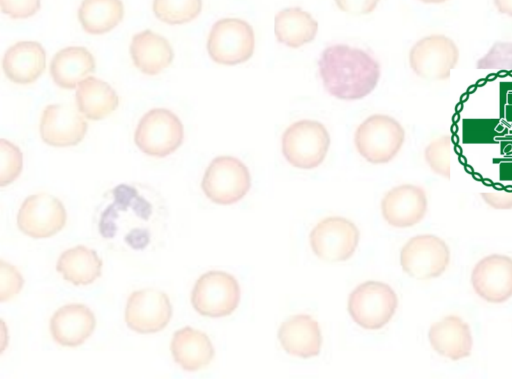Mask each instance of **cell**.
<instances>
[{"label":"cell","mask_w":512,"mask_h":384,"mask_svg":"<svg viewBox=\"0 0 512 384\" xmlns=\"http://www.w3.org/2000/svg\"><path fill=\"white\" fill-rule=\"evenodd\" d=\"M398 307L395 291L386 283L366 281L349 295L348 312L353 321L366 330L383 328Z\"/></svg>","instance_id":"obj_6"},{"label":"cell","mask_w":512,"mask_h":384,"mask_svg":"<svg viewBox=\"0 0 512 384\" xmlns=\"http://www.w3.org/2000/svg\"><path fill=\"white\" fill-rule=\"evenodd\" d=\"M359 238V229L352 221L340 216H330L314 226L309 242L313 253L319 259L332 263L351 258Z\"/></svg>","instance_id":"obj_12"},{"label":"cell","mask_w":512,"mask_h":384,"mask_svg":"<svg viewBox=\"0 0 512 384\" xmlns=\"http://www.w3.org/2000/svg\"><path fill=\"white\" fill-rule=\"evenodd\" d=\"M95 327L94 313L81 303L61 306L53 313L49 324L53 340L64 347L83 344L92 335Z\"/></svg>","instance_id":"obj_18"},{"label":"cell","mask_w":512,"mask_h":384,"mask_svg":"<svg viewBox=\"0 0 512 384\" xmlns=\"http://www.w3.org/2000/svg\"><path fill=\"white\" fill-rule=\"evenodd\" d=\"M449 263V246L442 238L432 234L410 238L400 251V264L403 271L418 280L441 276Z\"/></svg>","instance_id":"obj_10"},{"label":"cell","mask_w":512,"mask_h":384,"mask_svg":"<svg viewBox=\"0 0 512 384\" xmlns=\"http://www.w3.org/2000/svg\"><path fill=\"white\" fill-rule=\"evenodd\" d=\"M337 7L352 15H366L373 12L380 0H334Z\"/></svg>","instance_id":"obj_35"},{"label":"cell","mask_w":512,"mask_h":384,"mask_svg":"<svg viewBox=\"0 0 512 384\" xmlns=\"http://www.w3.org/2000/svg\"><path fill=\"white\" fill-rule=\"evenodd\" d=\"M470 281L474 292L484 301L500 304L512 297V258L490 254L473 267Z\"/></svg>","instance_id":"obj_15"},{"label":"cell","mask_w":512,"mask_h":384,"mask_svg":"<svg viewBox=\"0 0 512 384\" xmlns=\"http://www.w3.org/2000/svg\"><path fill=\"white\" fill-rule=\"evenodd\" d=\"M155 17L169 25H181L196 19L202 10V0H153Z\"/></svg>","instance_id":"obj_29"},{"label":"cell","mask_w":512,"mask_h":384,"mask_svg":"<svg viewBox=\"0 0 512 384\" xmlns=\"http://www.w3.org/2000/svg\"><path fill=\"white\" fill-rule=\"evenodd\" d=\"M24 279L20 271L12 264L0 261V301L3 303L14 298L23 288Z\"/></svg>","instance_id":"obj_33"},{"label":"cell","mask_w":512,"mask_h":384,"mask_svg":"<svg viewBox=\"0 0 512 384\" xmlns=\"http://www.w3.org/2000/svg\"><path fill=\"white\" fill-rule=\"evenodd\" d=\"M102 266L103 262L95 250L77 245L60 254L56 270L65 281L76 286H86L101 276Z\"/></svg>","instance_id":"obj_26"},{"label":"cell","mask_w":512,"mask_h":384,"mask_svg":"<svg viewBox=\"0 0 512 384\" xmlns=\"http://www.w3.org/2000/svg\"><path fill=\"white\" fill-rule=\"evenodd\" d=\"M499 13L512 17V0H493Z\"/></svg>","instance_id":"obj_37"},{"label":"cell","mask_w":512,"mask_h":384,"mask_svg":"<svg viewBox=\"0 0 512 384\" xmlns=\"http://www.w3.org/2000/svg\"><path fill=\"white\" fill-rule=\"evenodd\" d=\"M160 215L133 185L122 183L111 191V202L102 210L98 230L102 238L141 251L151 243Z\"/></svg>","instance_id":"obj_1"},{"label":"cell","mask_w":512,"mask_h":384,"mask_svg":"<svg viewBox=\"0 0 512 384\" xmlns=\"http://www.w3.org/2000/svg\"><path fill=\"white\" fill-rule=\"evenodd\" d=\"M325 90L341 100H358L376 87L381 70L367 51L346 44L327 46L318 60Z\"/></svg>","instance_id":"obj_2"},{"label":"cell","mask_w":512,"mask_h":384,"mask_svg":"<svg viewBox=\"0 0 512 384\" xmlns=\"http://www.w3.org/2000/svg\"><path fill=\"white\" fill-rule=\"evenodd\" d=\"M478 69H512V43L497 42L476 62Z\"/></svg>","instance_id":"obj_32"},{"label":"cell","mask_w":512,"mask_h":384,"mask_svg":"<svg viewBox=\"0 0 512 384\" xmlns=\"http://www.w3.org/2000/svg\"><path fill=\"white\" fill-rule=\"evenodd\" d=\"M87 122L78 109L69 105H47L40 118L41 139L53 147L78 145L87 132Z\"/></svg>","instance_id":"obj_16"},{"label":"cell","mask_w":512,"mask_h":384,"mask_svg":"<svg viewBox=\"0 0 512 384\" xmlns=\"http://www.w3.org/2000/svg\"><path fill=\"white\" fill-rule=\"evenodd\" d=\"M480 196L484 202L493 209H512V190L482 192Z\"/></svg>","instance_id":"obj_36"},{"label":"cell","mask_w":512,"mask_h":384,"mask_svg":"<svg viewBox=\"0 0 512 384\" xmlns=\"http://www.w3.org/2000/svg\"><path fill=\"white\" fill-rule=\"evenodd\" d=\"M75 100L79 112L93 121L106 118L119 105L115 90L107 82L94 76H88L78 84Z\"/></svg>","instance_id":"obj_25"},{"label":"cell","mask_w":512,"mask_h":384,"mask_svg":"<svg viewBox=\"0 0 512 384\" xmlns=\"http://www.w3.org/2000/svg\"><path fill=\"white\" fill-rule=\"evenodd\" d=\"M428 200L425 190L418 185L401 184L391 188L381 200V213L391 226L407 228L425 217Z\"/></svg>","instance_id":"obj_17"},{"label":"cell","mask_w":512,"mask_h":384,"mask_svg":"<svg viewBox=\"0 0 512 384\" xmlns=\"http://www.w3.org/2000/svg\"><path fill=\"white\" fill-rule=\"evenodd\" d=\"M67 221L63 203L46 192L25 198L17 214V226L34 239L49 238L60 232Z\"/></svg>","instance_id":"obj_13"},{"label":"cell","mask_w":512,"mask_h":384,"mask_svg":"<svg viewBox=\"0 0 512 384\" xmlns=\"http://www.w3.org/2000/svg\"><path fill=\"white\" fill-rule=\"evenodd\" d=\"M433 350L452 361L467 358L472 353L473 337L469 324L458 315H447L434 322L428 331Z\"/></svg>","instance_id":"obj_19"},{"label":"cell","mask_w":512,"mask_h":384,"mask_svg":"<svg viewBox=\"0 0 512 384\" xmlns=\"http://www.w3.org/2000/svg\"><path fill=\"white\" fill-rule=\"evenodd\" d=\"M420 1L423 3H426V4H440V3H444L448 0H420Z\"/></svg>","instance_id":"obj_38"},{"label":"cell","mask_w":512,"mask_h":384,"mask_svg":"<svg viewBox=\"0 0 512 384\" xmlns=\"http://www.w3.org/2000/svg\"><path fill=\"white\" fill-rule=\"evenodd\" d=\"M206 46L215 63L229 66L241 64L254 53V30L243 19L223 18L213 24Z\"/></svg>","instance_id":"obj_9"},{"label":"cell","mask_w":512,"mask_h":384,"mask_svg":"<svg viewBox=\"0 0 512 384\" xmlns=\"http://www.w3.org/2000/svg\"><path fill=\"white\" fill-rule=\"evenodd\" d=\"M46 67V53L36 41H19L10 46L2 60L5 76L13 83L28 85L35 82Z\"/></svg>","instance_id":"obj_21"},{"label":"cell","mask_w":512,"mask_h":384,"mask_svg":"<svg viewBox=\"0 0 512 384\" xmlns=\"http://www.w3.org/2000/svg\"><path fill=\"white\" fill-rule=\"evenodd\" d=\"M278 340L289 355L308 359L319 355L322 335L318 322L308 314H296L279 327Z\"/></svg>","instance_id":"obj_20"},{"label":"cell","mask_w":512,"mask_h":384,"mask_svg":"<svg viewBox=\"0 0 512 384\" xmlns=\"http://www.w3.org/2000/svg\"><path fill=\"white\" fill-rule=\"evenodd\" d=\"M251 176L247 166L233 156H218L206 168L201 188L205 196L220 205L240 201L250 190Z\"/></svg>","instance_id":"obj_7"},{"label":"cell","mask_w":512,"mask_h":384,"mask_svg":"<svg viewBox=\"0 0 512 384\" xmlns=\"http://www.w3.org/2000/svg\"><path fill=\"white\" fill-rule=\"evenodd\" d=\"M405 141V130L393 117L374 114L356 128L354 143L358 153L368 162L383 164L391 161Z\"/></svg>","instance_id":"obj_4"},{"label":"cell","mask_w":512,"mask_h":384,"mask_svg":"<svg viewBox=\"0 0 512 384\" xmlns=\"http://www.w3.org/2000/svg\"><path fill=\"white\" fill-rule=\"evenodd\" d=\"M452 140L443 135L432 140L424 150V158L430 169L439 176L450 179Z\"/></svg>","instance_id":"obj_30"},{"label":"cell","mask_w":512,"mask_h":384,"mask_svg":"<svg viewBox=\"0 0 512 384\" xmlns=\"http://www.w3.org/2000/svg\"><path fill=\"white\" fill-rule=\"evenodd\" d=\"M330 136L319 121L301 119L290 124L281 137L282 154L295 168L314 169L325 159Z\"/></svg>","instance_id":"obj_3"},{"label":"cell","mask_w":512,"mask_h":384,"mask_svg":"<svg viewBox=\"0 0 512 384\" xmlns=\"http://www.w3.org/2000/svg\"><path fill=\"white\" fill-rule=\"evenodd\" d=\"M92 53L83 46H68L59 50L50 63V74L60 88L71 90L94 72Z\"/></svg>","instance_id":"obj_24"},{"label":"cell","mask_w":512,"mask_h":384,"mask_svg":"<svg viewBox=\"0 0 512 384\" xmlns=\"http://www.w3.org/2000/svg\"><path fill=\"white\" fill-rule=\"evenodd\" d=\"M172 317V305L168 295L154 288L133 291L125 307V323L140 334H152L163 330Z\"/></svg>","instance_id":"obj_14"},{"label":"cell","mask_w":512,"mask_h":384,"mask_svg":"<svg viewBox=\"0 0 512 384\" xmlns=\"http://www.w3.org/2000/svg\"><path fill=\"white\" fill-rule=\"evenodd\" d=\"M77 16L85 32L102 35L123 20L124 5L121 0H82Z\"/></svg>","instance_id":"obj_28"},{"label":"cell","mask_w":512,"mask_h":384,"mask_svg":"<svg viewBox=\"0 0 512 384\" xmlns=\"http://www.w3.org/2000/svg\"><path fill=\"white\" fill-rule=\"evenodd\" d=\"M23 154L19 147L6 140H0V186L14 182L22 172Z\"/></svg>","instance_id":"obj_31"},{"label":"cell","mask_w":512,"mask_h":384,"mask_svg":"<svg viewBox=\"0 0 512 384\" xmlns=\"http://www.w3.org/2000/svg\"><path fill=\"white\" fill-rule=\"evenodd\" d=\"M318 22L312 15L299 8L280 10L274 18V32L278 42L290 48H299L314 40Z\"/></svg>","instance_id":"obj_27"},{"label":"cell","mask_w":512,"mask_h":384,"mask_svg":"<svg viewBox=\"0 0 512 384\" xmlns=\"http://www.w3.org/2000/svg\"><path fill=\"white\" fill-rule=\"evenodd\" d=\"M240 297V286L233 275L210 270L196 280L191 303L200 315L220 318L231 315L237 309Z\"/></svg>","instance_id":"obj_8"},{"label":"cell","mask_w":512,"mask_h":384,"mask_svg":"<svg viewBox=\"0 0 512 384\" xmlns=\"http://www.w3.org/2000/svg\"><path fill=\"white\" fill-rule=\"evenodd\" d=\"M129 51L134 66L149 76L157 75L168 68L174 58L169 41L149 29L132 37Z\"/></svg>","instance_id":"obj_22"},{"label":"cell","mask_w":512,"mask_h":384,"mask_svg":"<svg viewBox=\"0 0 512 384\" xmlns=\"http://www.w3.org/2000/svg\"><path fill=\"white\" fill-rule=\"evenodd\" d=\"M0 7L12 19H26L40 10L41 0H0Z\"/></svg>","instance_id":"obj_34"},{"label":"cell","mask_w":512,"mask_h":384,"mask_svg":"<svg viewBox=\"0 0 512 384\" xmlns=\"http://www.w3.org/2000/svg\"><path fill=\"white\" fill-rule=\"evenodd\" d=\"M170 351L174 361L189 372L207 367L215 355L208 335L190 326H185L173 334Z\"/></svg>","instance_id":"obj_23"},{"label":"cell","mask_w":512,"mask_h":384,"mask_svg":"<svg viewBox=\"0 0 512 384\" xmlns=\"http://www.w3.org/2000/svg\"><path fill=\"white\" fill-rule=\"evenodd\" d=\"M184 139V128L179 117L166 108L147 111L139 120L134 142L145 154L163 158L175 152Z\"/></svg>","instance_id":"obj_5"},{"label":"cell","mask_w":512,"mask_h":384,"mask_svg":"<svg viewBox=\"0 0 512 384\" xmlns=\"http://www.w3.org/2000/svg\"><path fill=\"white\" fill-rule=\"evenodd\" d=\"M459 60V49L446 35L432 34L419 39L409 51V65L420 78L447 80Z\"/></svg>","instance_id":"obj_11"}]
</instances>
